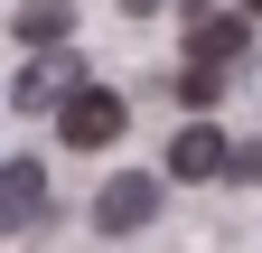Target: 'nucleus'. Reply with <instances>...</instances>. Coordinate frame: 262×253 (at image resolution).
Segmentation results:
<instances>
[{
	"label": "nucleus",
	"mask_w": 262,
	"mask_h": 253,
	"mask_svg": "<svg viewBox=\"0 0 262 253\" xmlns=\"http://www.w3.org/2000/svg\"><path fill=\"white\" fill-rule=\"evenodd\" d=\"M122 122H131V103H122L113 85H66V94H56V132H66V150H113Z\"/></svg>",
	"instance_id": "f257e3e1"
},
{
	"label": "nucleus",
	"mask_w": 262,
	"mask_h": 253,
	"mask_svg": "<svg viewBox=\"0 0 262 253\" xmlns=\"http://www.w3.org/2000/svg\"><path fill=\"white\" fill-rule=\"evenodd\" d=\"M150 216H159V178L150 169L103 178V197H94V225H103V235H131V225H150Z\"/></svg>",
	"instance_id": "f03ea898"
},
{
	"label": "nucleus",
	"mask_w": 262,
	"mask_h": 253,
	"mask_svg": "<svg viewBox=\"0 0 262 253\" xmlns=\"http://www.w3.org/2000/svg\"><path fill=\"white\" fill-rule=\"evenodd\" d=\"M38 216H47V169L38 160H0V235L38 225Z\"/></svg>",
	"instance_id": "7ed1b4c3"
},
{
	"label": "nucleus",
	"mask_w": 262,
	"mask_h": 253,
	"mask_svg": "<svg viewBox=\"0 0 262 253\" xmlns=\"http://www.w3.org/2000/svg\"><path fill=\"white\" fill-rule=\"evenodd\" d=\"M66 85H75V56H66V47H38V66L19 75V103H28V113H56Z\"/></svg>",
	"instance_id": "20e7f679"
},
{
	"label": "nucleus",
	"mask_w": 262,
	"mask_h": 253,
	"mask_svg": "<svg viewBox=\"0 0 262 253\" xmlns=\"http://www.w3.org/2000/svg\"><path fill=\"white\" fill-rule=\"evenodd\" d=\"M225 169V141L206 132V122H187V132L169 141V178H215Z\"/></svg>",
	"instance_id": "39448f33"
},
{
	"label": "nucleus",
	"mask_w": 262,
	"mask_h": 253,
	"mask_svg": "<svg viewBox=\"0 0 262 253\" xmlns=\"http://www.w3.org/2000/svg\"><path fill=\"white\" fill-rule=\"evenodd\" d=\"M187 47H196V66H234V56H244V19H215L206 10V19L187 28Z\"/></svg>",
	"instance_id": "423d86ee"
},
{
	"label": "nucleus",
	"mask_w": 262,
	"mask_h": 253,
	"mask_svg": "<svg viewBox=\"0 0 262 253\" xmlns=\"http://www.w3.org/2000/svg\"><path fill=\"white\" fill-rule=\"evenodd\" d=\"M10 28H19L28 47H56V38H66V0H28V10H19Z\"/></svg>",
	"instance_id": "0eeeda50"
},
{
	"label": "nucleus",
	"mask_w": 262,
	"mask_h": 253,
	"mask_svg": "<svg viewBox=\"0 0 262 253\" xmlns=\"http://www.w3.org/2000/svg\"><path fill=\"white\" fill-rule=\"evenodd\" d=\"M178 94H187V103H196V113H206V103H215V94H225V66H187V85H178Z\"/></svg>",
	"instance_id": "6e6552de"
},
{
	"label": "nucleus",
	"mask_w": 262,
	"mask_h": 253,
	"mask_svg": "<svg viewBox=\"0 0 262 253\" xmlns=\"http://www.w3.org/2000/svg\"><path fill=\"white\" fill-rule=\"evenodd\" d=\"M122 10H131V19H150V10H159V0H122Z\"/></svg>",
	"instance_id": "1a4fd4ad"
},
{
	"label": "nucleus",
	"mask_w": 262,
	"mask_h": 253,
	"mask_svg": "<svg viewBox=\"0 0 262 253\" xmlns=\"http://www.w3.org/2000/svg\"><path fill=\"white\" fill-rule=\"evenodd\" d=\"M244 169H253V178H262V150H253V160H244Z\"/></svg>",
	"instance_id": "9d476101"
},
{
	"label": "nucleus",
	"mask_w": 262,
	"mask_h": 253,
	"mask_svg": "<svg viewBox=\"0 0 262 253\" xmlns=\"http://www.w3.org/2000/svg\"><path fill=\"white\" fill-rule=\"evenodd\" d=\"M244 10H262V0H244Z\"/></svg>",
	"instance_id": "9b49d317"
}]
</instances>
